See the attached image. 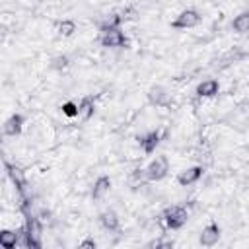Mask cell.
Segmentation results:
<instances>
[{"mask_svg": "<svg viewBox=\"0 0 249 249\" xmlns=\"http://www.w3.org/2000/svg\"><path fill=\"white\" fill-rule=\"evenodd\" d=\"M167 171H169V161H167V158H165V156H156V158L148 163V167H146V177H148L150 181H160V179H163V177L167 175Z\"/></svg>", "mask_w": 249, "mask_h": 249, "instance_id": "cell-1", "label": "cell"}, {"mask_svg": "<svg viewBox=\"0 0 249 249\" xmlns=\"http://www.w3.org/2000/svg\"><path fill=\"white\" fill-rule=\"evenodd\" d=\"M99 43L103 47H123V45H126V37H124V33L119 27H111L109 25V27H105L101 31Z\"/></svg>", "mask_w": 249, "mask_h": 249, "instance_id": "cell-2", "label": "cell"}, {"mask_svg": "<svg viewBox=\"0 0 249 249\" xmlns=\"http://www.w3.org/2000/svg\"><path fill=\"white\" fill-rule=\"evenodd\" d=\"M200 19H202V16H200L196 10H183L171 25H173L175 29H187V27H195V25H198Z\"/></svg>", "mask_w": 249, "mask_h": 249, "instance_id": "cell-3", "label": "cell"}, {"mask_svg": "<svg viewBox=\"0 0 249 249\" xmlns=\"http://www.w3.org/2000/svg\"><path fill=\"white\" fill-rule=\"evenodd\" d=\"M187 210L183 208V206H171L167 212H165V224H167V228H171V230H179L181 226H185V222H187Z\"/></svg>", "mask_w": 249, "mask_h": 249, "instance_id": "cell-4", "label": "cell"}, {"mask_svg": "<svg viewBox=\"0 0 249 249\" xmlns=\"http://www.w3.org/2000/svg\"><path fill=\"white\" fill-rule=\"evenodd\" d=\"M200 175H202V167L195 165V167L183 169V171L179 173V177H177V183H179V185H183V187H187V185L196 183V181L200 179Z\"/></svg>", "mask_w": 249, "mask_h": 249, "instance_id": "cell-5", "label": "cell"}, {"mask_svg": "<svg viewBox=\"0 0 249 249\" xmlns=\"http://www.w3.org/2000/svg\"><path fill=\"white\" fill-rule=\"evenodd\" d=\"M218 239H220V228H218V224H208L202 230V233H200V243L206 245V247L216 245Z\"/></svg>", "mask_w": 249, "mask_h": 249, "instance_id": "cell-6", "label": "cell"}, {"mask_svg": "<svg viewBox=\"0 0 249 249\" xmlns=\"http://www.w3.org/2000/svg\"><path fill=\"white\" fill-rule=\"evenodd\" d=\"M21 128H23V117L21 115H12L6 123H4V132L8 134V136H18L19 132H21Z\"/></svg>", "mask_w": 249, "mask_h": 249, "instance_id": "cell-7", "label": "cell"}, {"mask_svg": "<svg viewBox=\"0 0 249 249\" xmlns=\"http://www.w3.org/2000/svg\"><path fill=\"white\" fill-rule=\"evenodd\" d=\"M218 89H220L218 80H204L202 84H198L196 93H198L200 97H212V95H216V93H218Z\"/></svg>", "mask_w": 249, "mask_h": 249, "instance_id": "cell-8", "label": "cell"}, {"mask_svg": "<svg viewBox=\"0 0 249 249\" xmlns=\"http://www.w3.org/2000/svg\"><path fill=\"white\" fill-rule=\"evenodd\" d=\"M109 189H111V179H109L107 175H101V177L93 183L91 196H93V198H101L105 193H109Z\"/></svg>", "mask_w": 249, "mask_h": 249, "instance_id": "cell-9", "label": "cell"}, {"mask_svg": "<svg viewBox=\"0 0 249 249\" xmlns=\"http://www.w3.org/2000/svg\"><path fill=\"white\" fill-rule=\"evenodd\" d=\"M158 142H160V134H158V132H148L146 136L140 138V146H142V150H144L146 154H152V152L156 150Z\"/></svg>", "mask_w": 249, "mask_h": 249, "instance_id": "cell-10", "label": "cell"}, {"mask_svg": "<svg viewBox=\"0 0 249 249\" xmlns=\"http://www.w3.org/2000/svg\"><path fill=\"white\" fill-rule=\"evenodd\" d=\"M148 97H150V103H154V105H165L167 103V93H165V89L161 86L152 88Z\"/></svg>", "mask_w": 249, "mask_h": 249, "instance_id": "cell-11", "label": "cell"}, {"mask_svg": "<svg viewBox=\"0 0 249 249\" xmlns=\"http://www.w3.org/2000/svg\"><path fill=\"white\" fill-rule=\"evenodd\" d=\"M231 27H233V31H237V33L249 31V12H241L239 16H235V19L231 21Z\"/></svg>", "mask_w": 249, "mask_h": 249, "instance_id": "cell-12", "label": "cell"}, {"mask_svg": "<svg viewBox=\"0 0 249 249\" xmlns=\"http://www.w3.org/2000/svg\"><path fill=\"white\" fill-rule=\"evenodd\" d=\"M101 224H103L105 230H117L119 228V218L113 210H107V212L101 214Z\"/></svg>", "mask_w": 249, "mask_h": 249, "instance_id": "cell-13", "label": "cell"}, {"mask_svg": "<svg viewBox=\"0 0 249 249\" xmlns=\"http://www.w3.org/2000/svg\"><path fill=\"white\" fill-rule=\"evenodd\" d=\"M16 241H18V235H16L14 231L4 230V231L0 233V245H2L4 249H14V247H16Z\"/></svg>", "mask_w": 249, "mask_h": 249, "instance_id": "cell-14", "label": "cell"}, {"mask_svg": "<svg viewBox=\"0 0 249 249\" xmlns=\"http://www.w3.org/2000/svg\"><path fill=\"white\" fill-rule=\"evenodd\" d=\"M78 107H80V113H78L80 117H84V119L91 117V113H93V101H91V97H84Z\"/></svg>", "mask_w": 249, "mask_h": 249, "instance_id": "cell-15", "label": "cell"}, {"mask_svg": "<svg viewBox=\"0 0 249 249\" xmlns=\"http://www.w3.org/2000/svg\"><path fill=\"white\" fill-rule=\"evenodd\" d=\"M60 35H64V37H68V35H72L74 31H76V23L72 21V19H64L62 23H60Z\"/></svg>", "mask_w": 249, "mask_h": 249, "instance_id": "cell-16", "label": "cell"}, {"mask_svg": "<svg viewBox=\"0 0 249 249\" xmlns=\"http://www.w3.org/2000/svg\"><path fill=\"white\" fill-rule=\"evenodd\" d=\"M62 113H64V115H68V117H76V115L80 113V107H78L76 103L68 101V103H64V105H62Z\"/></svg>", "mask_w": 249, "mask_h": 249, "instance_id": "cell-17", "label": "cell"}, {"mask_svg": "<svg viewBox=\"0 0 249 249\" xmlns=\"http://www.w3.org/2000/svg\"><path fill=\"white\" fill-rule=\"evenodd\" d=\"M53 62H54V64H53L54 68H64V66L68 64V58H66V56H56Z\"/></svg>", "mask_w": 249, "mask_h": 249, "instance_id": "cell-18", "label": "cell"}, {"mask_svg": "<svg viewBox=\"0 0 249 249\" xmlns=\"http://www.w3.org/2000/svg\"><path fill=\"white\" fill-rule=\"evenodd\" d=\"M82 247H95V241L88 239V241H84V243H82Z\"/></svg>", "mask_w": 249, "mask_h": 249, "instance_id": "cell-19", "label": "cell"}]
</instances>
